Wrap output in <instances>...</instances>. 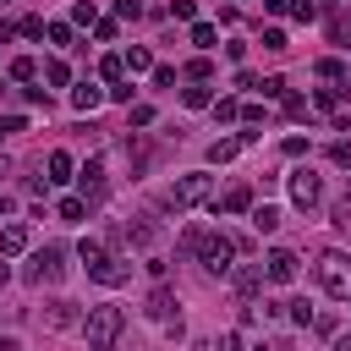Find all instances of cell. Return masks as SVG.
<instances>
[{
    "label": "cell",
    "instance_id": "5bb4252c",
    "mask_svg": "<svg viewBox=\"0 0 351 351\" xmlns=\"http://www.w3.org/2000/svg\"><path fill=\"white\" fill-rule=\"evenodd\" d=\"M230 274H236V291H241L247 302L263 291V269H252V263H247V269H230Z\"/></svg>",
    "mask_w": 351,
    "mask_h": 351
},
{
    "label": "cell",
    "instance_id": "d4e9b609",
    "mask_svg": "<svg viewBox=\"0 0 351 351\" xmlns=\"http://www.w3.org/2000/svg\"><path fill=\"white\" fill-rule=\"evenodd\" d=\"M44 82H55V88H66V82H71V71H66V60H44Z\"/></svg>",
    "mask_w": 351,
    "mask_h": 351
},
{
    "label": "cell",
    "instance_id": "e575fe53",
    "mask_svg": "<svg viewBox=\"0 0 351 351\" xmlns=\"http://www.w3.org/2000/svg\"><path fill=\"white\" fill-rule=\"evenodd\" d=\"M285 307H291V324H313V307L307 302H285Z\"/></svg>",
    "mask_w": 351,
    "mask_h": 351
},
{
    "label": "cell",
    "instance_id": "9a60e30c",
    "mask_svg": "<svg viewBox=\"0 0 351 351\" xmlns=\"http://www.w3.org/2000/svg\"><path fill=\"white\" fill-rule=\"evenodd\" d=\"M44 324H49V329H71V324H77V307H71V302H49V307H44Z\"/></svg>",
    "mask_w": 351,
    "mask_h": 351
},
{
    "label": "cell",
    "instance_id": "4fadbf2b",
    "mask_svg": "<svg viewBox=\"0 0 351 351\" xmlns=\"http://www.w3.org/2000/svg\"><path fill=\"white\" fill-rule=\"evenodd\" d=\"M77 258H82V263H88V274H99V269H104V263H110V252H104V241H99V236H88V241H82V247H77Z\"/></svg>",
    "mask_w": 351,
    "mask_h": 351
},
{
    "label": "cell",
    "instance_id": "603a6c76",
    "mask_svg": "<svg viewBox=\"0 0 351 351\" xmlns=\"http://www.w3.org/2000/svg\"><path fill=\"white\" fill-rule=\"evenodd\" d=\"M214 38H219L214 22H192V44H197V49H214Z\"/></svg>",
    "mask_w": 351,
    "mask_h": 351
},
{
    "label": "cell",
    "instance_id": "8992f818",
    "mask_svg": "<svg viewBox=\"0 0 351 351\" xmlns=\"http://www.w3.org/2000/svg\"><path fill=\"white\" fill-rule=\"evenodd\" d=\"M176 307H181V302H176V291H170V285H154V291H148V307H143V313H148L154 324H165L170 335H181V318H176Z\"/></svg>",
    "mask_w": 351,
    "mask_h": 351
},
{
    "label": "cell",
    "instance_id": "bcb514c9",
    "mask_svg": "<svg viewBox=\"0 0 351 351\" xmlns=\"http://www.w3.org/2000/svg\"><path fill=\"white\" fill-rule=\"evenodd\" d=\"M5 208H11V203H5V197H0V214H5Z\"/></svg>",
    "mask_w": 351,
    "mask_h": 351
},
{
    "label": "cell",
    "instance_id": "cb8c5ba5",
    "mask_svg": "<svg viewBox=\"0 0 351 351\" xmlns=\"http://www.w3.org/2000/svg\"><path fill=\"white\" fill-rule=\"evenodd\" d=\"M318 77H324V82H346V60H335V55L318 60Z\"/></svg>",
    "mask_w": 351,
    "mask_h": 351
},
{
    "label": "cell",
    "instance_id": "74e56055",
    "mask_svg": "<svg viewBox=\"0 0 351 351\" xmlns=\"http://www.w3.org/2000/svg\"><path fill=\"white\" fill-rule=\"evenodd\" d=\"M49 44H71V27L66 22H49Z\"/></svg>",
    "mask_w": 351,
    "mask_h": 351
},
{
    "label": "cell",
    "instance_id": "3957f363",
    "mask_svg": "<svg viewBox=\"0 0 351 351\" xmlns=\"http://www.w3.org/2000/svg\"><path fill=\"white\" fill-rule=\"evenodd\" d=\"M318 285L340 302H351V258L346 252H318Z\"/></svg>",
    "mask_w": 351,
    "mask_h": 351
},
{
    "label": "cell",
    "instance_id": "f546056e",
    "mask_svg": "<svg viewBox=\"0 0 351 351\" xmlns=\"http://www.w3.org/2000/svg\"><path fill=\"white\" fill-rule=\"evenodd\" d=\"M11 77H16V82H33V77H38V66L22 55V60H11Z\"/></svg>",
    "mask_w": 351,
    "mask_h": 351
},
{
    "label": "cell",
    "instance_id": "277c9868",
    "mask_svg": "<svg viewBox=\"0 0 351 351\" xmlns=\"http://www.w3.org/2000/svg\"><path fill=\"white\" fill-rule=\"evenodd\" d=\"M208 192H214V181H208L203 170H192V176H181V181L165 192V208H176V214H181V208H197V203H208Z\"/></svg>",
    "mask_w": 351,
    "mask_h": 351
},
{
    "label": "cell",
    "instance_id": "60d3db41",
    "mask_svg": "<svg viewBox=\"0 0 351 351\" xmlns=\"http://www.w3.org/2000/svg\"><path fill=\"white\" fill-rule=\"evenodd\" d=\"M329 159H335V165H351V143H335V148H329Z\"/></svg>",
    "mask_w": 351,
    "mask_h": 351
},
{
    "label": "cell",
    "instance_id": "4316f807",
    "mask_svg": "<svg viewBox=\"0 0 351 351\" xmlns=\"http://www.w3.org/2000/svg\"><path fill=\"white\" fill-rule=\"evenodd\" d=\"M16 33H22V38H44L49 27H44V16H22V22H16Z\"/></svg>",
    "mask_w": 351,
    "mask_h": 351
},
{
    "label": "cell",
    "instance_id": "9c48e42d",
    "mask_svg": "<svg viewBox=\"0 0 351 351\" xmlns=\"http://www.w3.org/2000/svg\"><path fill=\"white\" fill-rule=\"evenodd\" d=\"M318 197H324V181H318L313 170H296V176H291V203H296V208H313Z\"/></svg>",
    "mask_w": 351,
    "mask_h": 351
},
{
    "label": "cell",
    "instance_id": "44dd1931",
    "mask_svg": "<svg viewBox=\"0 0 351 351\" xmlns=\"http://www.w3.org/2000/svg\"><path fill=\"white\" fill-rule=\"evenodd\" d=\"M126 71H132V77H137V71H154V55H148L143 44H132V49H126Z\"/></svg>",
    "mask_w": 351,
    "mask_h": 351
},
{
    "label": "cell",
    "instance_id": "8fae6325",
    "mask_svg": "<svg viewBox=\"0 0 351 351\" xmlns=\"http://www.w3.org/2000/svg\"><path fill=\"white\" fill-rule=\"evenodd\" d=\"M104 99H110V93H104L99 82H77V88H71V104H77V110H99Z\"/></svg>",
    "mask_w": 351,
    "mask_h": 351
},
{
    "label": "cell",
    "instance_id": "5b68a950",
    "mask_svg": "<svg viewBox=\"0 0 351 351\" xmlns=\"http://www.w3.org/2000/svg\"><path fill=\"white\" fill-rule=\"evenodd\" d=\"M60 274H66V247H55V241L38 247L33 263H27V280H33V285H55Z\"/></svg>",
    "mask_w": 351,
    "mask_h": 351
},
{
    "label": "cell",
    "instance_id": "484cf974",
    "mask_svg": "<svg viewBox=\"0 0 351 351\" xmlns=\"http://www.w3.org/2000/svg\"><path fill=\"white\" fill-rule=\"evenodd\" d=\"M285 115H291V121H307V115H313V104H307L302 93H285Z\"/></svg>",
    "mask_w": 351,
    "mask_h": 351
},
{
    "label": "cell",
    "instance_id": "d6986e66",
    "mask_svg": "<svg viewBox=\"0 0 351 351\" xmlns=\"http://www.w3.org/2000/svg\"><path fill=\"white\" fill-rule=\"evenodd\" d=\"M71 170H77V159H71L66 148H55V154H49V181H71Z\"/></svg>",
    "mask_w": 351,
    "mask_h": 351
},
{
    "label": "cell",
    "instance_id": "4dcf8cb0",
    "mask_svg": "<svg viewBox=\"0 0 351 351\" xmlns=\"http://www.w3.org/2000/svg\"><path fill=\"white\" fill-rule=\"evenodd\" d=\"M126 236H132L137 247H148V241H154V225H148V219H137V225H126Z\"/></svg>",
    "mask_w": 351,
    "mask_h": 351
},
{
    "label": "cell",
    "instance_id": "d590c367",
    "mask_svg": "<svg viewBox=\"0 0 351 351\" xmlns=\"http://www.w3.org/2000/svg\"><path fill=\"white\" fill-rule=\"evenodd\" d=\"M335 225L351 236V197H346V203H335Z\"/></svg>",
    "mask_w": 351,
    "mask_h": 351
},
{
    "label": "cell",
    "instance_id": "1f68e13d",
    "mask_svg": "<svg viewBox=\"0 0 351 351\" xmlns=\"http://www.w3.org/2000/svg\"><path fill=\"white\" fill-rule=\"evenodd\" d=\"M258 88H263V99H285V77H263Z\"/></svg>",
    "mask_w": 351,
    "mask_h": 351
},
{
    "label": "cell",
    "instance_id": "8d00e7d4",
    "mask_svg": "<svg viewBox=\"0 0 351 351\" xmlns=\"http://www.w3.org/2000/svg\"><path fill=\"white\" fill-rule=\"evenodd\" d=\"M313 11H318L313 0H296V5H291V16H296V22H313Z\"/></svg>",
    "mask_w": 351,
    "mask_h": 351
},
{
    "label": "cell",
    "instance_id": "7c38bea8",
    "mask_svg": "<svg viewBox=\"0 0 351 351\" xmlns=\"http://www.w3.org/2000/svg\"><path fill=\"white\" fill-rule=\"evenodd\" d=\"M16 252H27V225H5L0 230V258H16Z\"/></svg>",
    "mask_w": 351,
    "mask_h": 351
},
{
    "label": "cell",
    "instance_id": "e0dca14e",
    "mask_svg": "<svg viewBox=\"0 0 351 351\" xmlns=\"http://www.w3.org/2000/svg\"><path fill=\"white\" fill-rule=\"evenodd\" d=\"M252 230H258V236L280 230V208H274V203H258V208H252Z\"/></svg>",
    "mask_w": 351,
    "mask_h": 351
},
{
    "label": "cell",
    "instance_id": "2e32d148",
    "mask_svg": "<svg viewBox=\"0 0 351 351\" xmlns=\"http://www.w3.org/2000/svg\"><path fill=\"white\" fill-rule=\"evenodd\" d=\"M241 154V137H219V143H208V165H230Z\"/></svg>",
    "mask_w": 351,
    "mask_h": 351
},
{
    "label": "cell",
    "instance_id": "ffe728a7",
    "mask_svg": "<svg viewBox=\"0 0 351 351\" xmlns=\"http://www.w3.org/2000/svg\"><path fill=\"white\" fill-rule=\"evenodd\" d=\"M99 71H104V82L115 88V82H126V55H104L99 60Z\"/></svg>",
    "mask_w": 351,
    "mask_h": 351
},
{
    "label": "cell",
    "instance_id": "7dc6e473",
    "mask_svg": "<svg viewBox=\"0 0 351 351\" xmlns=\"http://www.w3.org/2000/svg\"><path fill=\"white\" fill-rule=\"evenodd\" d=\"M0 176H5V159H0Z\"/></svg>",
    "mask_w": 351,
    "mask_h": 351
},
{
    "label": "cell",
    "instance_id": "ee69618b",
    "mask_svg": "<svg viewBox=\"0 0 351 351\" xmlns=\"http://www.w3.org/2000/svg\"><path fill=\"white\" fill-rule=\"evenodd\" d=\"M5 285H11V269H5V258H0V291H5Z\"/></svg>",
    "mask_w": 351,
    "mask_h": 351
},
{
    "label": "cell",
    "instance_id": "d6a6232c",
    "mask_svg": "<svg viewBox=\"0 0 351 351\" xmlns=\"http://www.w3.org/2000/svg\"><path fill=\"white\" fill-rule=\"evenodd\" d=\"M115 16H121V22H137L143 5H137V0H115Z\"/></svg>",
    "mask_w": 351,
    "mask_h": 351
},
{
    "label": "cell",
    "instance_id": "ab89813d",
    "mask_svg": "<svg viewBox=\"0 0 351 351\" xmlns=\"http://www.w3.org/2000/svg\"><path fill=\"white\" fill-rule=\"evenodd\" d=\"M132 126H154V110L148 104H132Z\"/></svg>",
    "mask_w": 351,
    "mask_h": 351
},
{
    "label": "cell",
    "instance_id": "83f0119b",
    "mask_svg": "<svg viewBox=\"0 0 351 351\" xmlns=\"http://www.w3.org/2000/svg\"><path fill=\"white\" fill-rule=\"evenodd\" d=\"M214 121H241V104L236 99H214Z\"/></svg>",
    "mask_w": 351,
    "mask_h": 351
},
{
    "label": "cell",
    "instance_id": "52a82bcc",
    "mask_svg": "<svg viewBox=\"0 0 351 351\" xmlns=\"http://www.w3.org/2000/svg\"><path fill=\"white\" fill-rule=\"evenodd\" d=\"M77 186H82V192H77L82 203H99V197H104V186H110V176H104V154H93V159L77 170Z\"/></svg>",
    "mask_w": 351,
    "mask_h": 351
},
{
    "label": "cell",
    "instance_id": "b9f144b4",
    "mask_svg": "<svg viewBox=\"0 0 351 351\" xmlns=\"http://www.w3.org/2000/svg\"><path fill=\"white\" fill-rule=\"evenodd\" d=\"M214 351H241V335H219V346Z\"/></svg>",
    "mask_w": 351,
    "mask_h": 351
},
{
    "label": "cell",
    "instance_id": "30bf717a",
    "mask_svg": "<svg viewBox=\"0 0 351 351\" xmlns=\"http://www.w3.org/2000/svg\"><path fill=\"white\" fill-rule=\"evenodd\" d=\"M214 214H252V186H230V192L214 203Z\"/></svg>",
    "mask_w": 351,
    "mask_h": 351
},
{
    "label": "cell",
    "instance_id": "7bdbcfd3",
    "mask_svg": "<svg viewBox=\"0 0 351 351\" xmlns=\"http://www.w3.org/2000/svg\"><path fill=\"white\" fill-rule=\"evenodd\" d=\"M0 351H22V346H16V335H0Z\"/></svg>",
    "mask_w": 351,
    "mask_h": 351
},
{
    "label": "cell",
    "instance_id": "f6af8a7d",
    "mask_svg": "<svg viewBox=\"0 0 351 351\" xmlns=\"http://www.w3.org/2000/svg\"><path fill=\"white\" fill-rule=\"evenodd\" d=\"M335 351H351V335H340V340H335Z\"/></svg>",
    "mask_w": 351,
    "mask_h": 351
},
{
    "label": "cell",
    "instance_id": "ac0fdd59",
    "mask_svg": "<svg viewBox=\"0 0 351 351\" xmlns=\"http://www.w3.org/2000/svg\"><path fill=\"white\" fill-rule=\"evenodd\" d=\"M93 280H99V285H126V280H132V263H121V258H110V263H104V269H99Z\"/></svg>",
    "mask_w": 351,
    "mask_h": 351
},
{
    "label": "cell",
    "instance_id": "836d02e7",
    "mask_svg": "<svg viewBox=\"0 0 351 351\" xmlns=\"http://www.w3.org/2000/svg\"><path fill=\"white\" fill-rule=\"evenodd\" d=\"M170 16H181V22H192V16H197V5H192V0H170Z\"/></svg>",
    "mask_w": 351,
    "mask_h": 351
},
{
    "label": "cell",
    "instance_id": "f1b7e54d",
    "mask_svg": "<svg viewBox=\"0 0 351 351\" xmlns=\"http://www.w3.org/2000/svg\"><path fill=\"white\" fill-rule=\"evenodd\" d=\"M82 214H88V203H82V197H60V219H71V225H77Z\"/></svg>",
    "mask_w": 351,
    "mask_h": 351
},
{
    "label": "cell",
    "instance_id": "f35d334b",
    "mask_svg": "<svg viewBox=\"0 0 351 351\" xmlns=\"http://www.w3.org/2000/svg\"><path fill=\"white\" fill-rule=\"evenodd\" d=\"M154 88H176V71L170 66H154Z\"/></svg>",
    "mask_w": 351,
    "mask_h": 351
},
{
    "label": "cell",
    "instance_id": "ba28073f",
    "mask_svg": "<svg viewBox=\"0 0 351 351\" xmlns=\"http://www.w3.org/2000/svg\"><path fill=\"white\" fill-rule=\"evenodd\" d=\"M263 280H269V285H291V280H296V252H291V247H274V252L263 258Z\"/></svg>",
    "mask_w": 351,
    "mask_h": 351
},
{
    "label": "cell",
    "instance_id": "7a4b0ae2",
    "mask_svg": "<svg viewBox=\"0 0 351 351\" xmlns=\"http://www.w3.org/2000/svg\"><path fill=\"white\" fill-rule=\"evenodd\" d=\"M236 252H241V247H236V236H225V230H208V236H203V247H197L203 269H208V274H219V280L236 269V263H230Z\"/></svg>",
    "mask_w": 351,
    "mask_h": 351
},
{
    "label": "cell",
    "instance_id": "7402d4cb",
    "mask_svg": "<svg viewBox=\"0 0 351 351\" xmlns=\"http://www.w3.org/2000/svg\"><path fill=\"white\" fill-rule=\"evenodd\" d=\"M181 104H186V110H208V104H214V93H208L203 82H192V88L181 93Z\"/></svg>",
    "mask_w": 351,
    "mask_h": 351
},
{
    "label": "cell",
    "instance_id": "6da1fadb",
    "mask_svg": "<svg viewBox=\"0 0 351 351\" xmlns=\"http://www.w3.org/2000/svg\"><path fill=\"white\" fill-rule=\"evenodd\" d=\"M121 329H126V313L121 307H88V318H82V335H88V351H110L115 340H121Z\"/></svg>",
    "mask_w": 351,
    "mask_h": 351
}]
</instances>
